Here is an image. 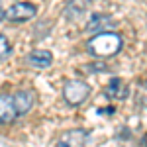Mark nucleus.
<instances>
[{"instance_id":"f257e3e1","label":"nucleus","mask_w":147,"mask_h":147,"mask_svg":"<svg viewBox=\"0 0 147 147\" xmlns=\"http://www.w3.org/2000/svg\"><path fill=\"white\" fill-rule=\"evenodd\" d=\"M86 47H88L92 57L108 59V57H114L122 49V37L114 32H100V34H96L94 37L88 39Z\"/></svg>"},{"instance_id":"f03ea898","label":"nucleus","mask_w":147,"mask_h":147,"mask_svg":"<svg viewBox=\"0 0 147 147\" xmlns=\"http://www.w3.org/2000/svg\"><path fill=\"white\" fill-rule=\"evenodd\" d=\"M90 94V86L82 80L75 79V80H67L63 86V98L71 104V106H79L88 98Z\"/></svg>"},{"instance_id":"7ed1b4c3","label":"nucleus","mask_w":147,"mask_h":147,"mask_svg":"<svg viewBox=\"0 0 147 147\" xmlns=\"http://www.w3.org/2000/svg\"><path fill=\"white\" fill-rule=\"evenodd\" d=\"M35 16V6L30 2H16L10 10L6 12V18L10 22H28Z\"/></svg>"},{"instance_id":"20e7f679","label":"nucleus","mask_w":147,"mask_h":147,"mask_svg":"<svg viewBox=\"0 0 147 147\" xmlns=\"http://www.w3.org/2000/svg\"><path fill=\"white\" fill-rule=\"evenodd\" d=\"M86 143H88V136L84 129H79V127L65 131L59 139L61 147H86Z\"/></svg>"},{"instance_id":"39448f33","label":"nucleus","mask_w":147,"mask_h":147,"mask_svg":"<svg viewBox=\"0 0 147 147\" xmlns=\"http://www.w3.org/2000/svg\"><path fill=\"white\" fill-rule=\"evenodd\" d=\"M18 110L14 104V96L10 94H0V124H10L12 120H16Z\"/></svg>"},{"instance_id":"423d86ee","label":"nucleus","mask_w":147,"mask_h":147,"mask_svg":"<svg viewBox=\"0 0 147 147\" xmlns=\"http://www.w3.org/2000/svg\"><path fill=\"white\" fill-rule=\"evenodd\" d=\"M88 8H90V0H69L67 6H65V18L67 20H79Z\"/></svg>"},{"instance_id":"0eeeda50","label":"nucleus","mask_w":147,"mask_h":147,"mask_svg":"<svg viewBox=\"0 0 147 147\" xmlns=\"http://www.w3.org/2000/svg\"><path fill=\"white\" fill-rule=\"evenodd\" d=\"M34 102H35V96L32 90H20V92H16V96H14V104H16L18 114L30 112L32 106H34Z\"/></svg>"},{"instance_id":"6e6552de","label":"nucleus","mask_w":147,"mask_h":147,"mask_svg":"<svg viewBox=\"0 0 147 147\" xmlns=\"http://www.w3.org/2000/svg\"><path fill=\"white\" fill-rule=\"evenodd\" d=\"M51 61H53V55L49 51H45V49H35V51H32L28 55V63L37 69H47L51 65Z\"/></svg>"},{"instance_id":"1a4fd4ad","label":"nucleus","mask_w":147,"mask_h":147,"mask_svg":"<svg viewBox=\"0 0 147 147\" xmlns=\"http://www.w3.org/2000/svg\"><path fill=\"white\" fill-rule=\"evenodd\" d=\"M106 94L116 100H124V98H127V84L122 79H112L106 86Z\"/></svg>"},{"instance_id":"9d476101","label":"nucleus","mask_w":147,"mask_h":147,"mask_svg":"<svg viewBox=\"0 0 147 147\" xmlns=\"http://www.w3.org/2000/svg\"><path fill=\"white\" fill-rule=\"evenodd\" d=\"M110 16H104V14H96V16H92L88 26H86V30L88 32H98V30H104L106 26H110Z\"/></svg>"},{"instance_id":"9b49d317","label":"nucleus","mask_w":147,"mask_h":147,"mask_svg":"<svg viewBox=\"0 0 147 147\" xmlns=\"http://www.w3.org/2000/svg\"><path fill=\"white\" fill-rule=\"evenodd\" d=\"M12 47H10V41L4 37V35L0 34V59H6V57L10 55Z\"/></svg>"},{"instance_id":"f8f14e48","label":"nucleus","mask_w":147,"mask_h":147,"mask_svg":"<svg viewBox=\"0 0 147 147\" xmlns=\"http://www.w3.org/2000/svg\"><path fill=\"white\" fill-rule=\"evenodd\" d=\"M4 18H6V12H4V10H2V8H0V22H2Z\"/></svg>"},{"instance_id":"ddd939ff","label":"nucleus","mask_w":147,"mask_h":147,"mask_svg":"<svg viewBox=\"0 0 147 147\" xmlns=\"http://www.w3.org/2000/svg\"><path fill=\"white\" fill-rule=\"evenodd\" d=\"M145 147H147V137H145Z\"/></svg>"}]
</instances>
